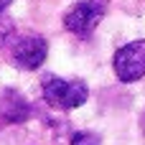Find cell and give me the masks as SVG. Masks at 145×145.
<instances>
[{
    "instance_id": "cell-4",
    "label": "cell",
    "mask_w": 145,
    "mask_h": 145,
    "mask_svg": "<svg viewBox=\"0 0 145 145\" xmlns=\"http://www.w3.org/2000/svg\"><path fill=\"white\" fill-rule=\"evenodd\" d=\"M115 74L120 82H138L145 76V41H133L115 54Z\"/></svg>"
},
{
    "instance_id": "cell-8",
    "label": "cell",
    "mask_w": 145,
    "mask_h": 145,
    "mask_svg": "<svg viewBox=\"0 0 145 145\" xmlns=\"http://www.w3.org/2000/svg\"><path fill=\"white\" fill-rule=\"evenodd\" d=\"M10 3H13V0H0V13H3V10H5V8H8Z\"/></svg>"
},
{
    "instance_id": "cell-2",
    "label": "cell",
    "mask_w": 145,
    "mask_h": 145,
    "mask_svg": "<svg viewBox=\"0 0 145 145\" xmlns=\"http://www.w3.org/2000/svg\"><path fill=\"white\" fill-rule=\"evenodd\" d=\"M107 3L110 0H82V3H74L66 10V15H64V28L71 31L79 38H87L102 23L105 13H107Z\"/></svg>"
},
{
    "instance_id": "cell-5",
    "label": "cell",
    "mask_w": 145,
    "mask_h": 145,
    "mask_svg": "<svg viewBox=\"0 0 145 145\" xmlns=\"http://www.w3.org/2000/svg\"><path fill=\"white\" fill-rule=\"evenodd\" d=\"M0 117L5 122H25L31 117L28 99L15 89H3L0 92Z\"/></svg>"
},
{
    "instance_id": "cell-1",
    "label": "cell",
    "mask_w": 145,
    "mask_h": 145,
    "mask_svg": "<svg viewBox=\"0 0 145 145\" xmlns=\"http://www.w3.org/2000/svg\"><path fill=\"white\" fill-rule=\"evenodd\" d=\"M43 99L56 110H74L82 107L89 97V89L82 79H61L56 74H46L41 79Z\"/></svg>"
},
{
    "instance_id": "cell-7",
    "label": "cell",
    "mask_w": 145,
    "mask_h": 145,
    "mask_svg": "<svg viewBox=\"0 0 145 145\" xmlns=\"http://www.w3.org/2000/svg\"><path fill=\"white\" fill-rule=\"evenodd\" d=\"M10 33H13V20L5 15V10L0 13V48L5 46V41L10 38Z\"/></svg>"
},
{
    "instance_id": "cell-3",
    "label": "cell",
    "mask_w": 145,
    "mask_h": 145,
    "mask_svg": "<svg viewBox=\"0 0 145 145\" xmlns=\"http://www.w3.org/2000/svg\"><path fill=\"white\" fill-rule=\"evenodd\" d=\"M46 54H48V43L43 36H36V33H28V36H20L13 48H10V61L23 69V71H33L38 69L43 61H46Z\"/></svg>"
},
{
    "instance_id": "cell-6",
    "label": "cell",
    "mask_w": 145,
    "mask_h": 145,
    "mask_svg": "<svg viewBox=\"0 0 145 145\" xmlns=\"http://www.w3.org/2000/svg\"><path fill=\"white\" fill-rule=\"evenodd\" d=\"M71 145H99V135L97 133H74Z\"/></svg>"
},
{
    "instance_id": "cell-9",
    "label": "cell",
    "mask_w": 145,
    "mask_h": 145,
    "mask_svg": "<svg viewBox=\"0 0 145 145\" xmlns=\"http://www.w3.org/2000/svg\"><path fill=\"white\" fill-rule=\"evenodd\" d=\"M140 125H143V133H145V112H143V120H140Z\"/></svg>"
}]
</instances>
